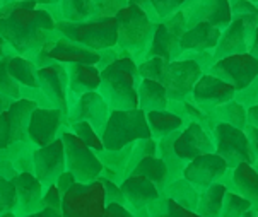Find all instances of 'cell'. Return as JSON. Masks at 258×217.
<instances>
[{"label":"cell","instance_id":"6da1fadb","mask_svg":"<svg viewBox=\"0 0 258 217\" xmlns=\"http://www.w3.org/2000/svg\"><path fill=\"white\" fill-rule=\"evenodd\" d=\"M55 24L43 7H23V0L0 2V36L19 56L33 60L56 36Z\"/></svg>","mask_w":258,"mask_h":217},{"label":"cell","instance_id":"7a4b0ae2","mask_svg":"<svg viewBox=\"0 0 258 217\" xmlns=\"http://www.w3.org/2000/svg\"><path fill=\"white\" fill-rule=\"evenodd\" d=\"M142 77L137 62L130 56H120L101 70L98 93L111 111H128L139 108L137 89Z\"/></svg>","mask_w":258,"mask_h":217},{"label":"cell","instance_id":"3957f363","mask_svg":"<svg viewBox=\"0 0 258 217\" xmlns=\"http://www.w3.org/2000/svg\"><path fill=\"white\" fill-rule=\"evenodd\" d=\"M118 24L116 48L126 51L130 58L141 62L146 56L154 36L156 23H152L139 2H126V6L115 16Z\"/></svg>","mask_w":258,"mask_h":217},{"label":"cell","instance_id":"277c9868","mask_svg":"<svg viewBox=\"0 0 258 217\" xmlns=\"http://www.w3.org/2000/svg\"><path fill=\"white\" fill-rule=\"evenodd\" d=\"M55 31L58 36L96 53L116 48L118 43V24L115 17L93 19L79 24L60 21L55 24Z\"/></svg>","mask_w":258,"mask_h":217},{"label":"cell","instance_id":"5b68a950","mask_svg":"<svg viewBox=\"0 0 258 217\" xmlns=\"http://www.w3.org/2000/svg\"><path fill=\"white\" fill-rule=\"evenodd\" d=\"M147 138H151V130L146 120V113L139 108L128 111H111L101 133L104 151L110 153L121 151L126 146Z\"/></svg>","mask_w":258,"mask_h":217},{"label":"cell","instance_id":"8992f818","mask_svg":"<svg viewBox=\"0 0 258 217\" xmlns=\"http://www.w3.org/2000/svg\"><path fill=\"white\" fill-rule=\"evenodd\" d=\"M106 195L101 180L93 183H76L62 197V217H103Z\"/></svg>","mask_w":258,"mask_h":217},{"label":"cell","instance_id":"52a82bcc","mask_svg":"<svg viewBox=\"0 0 258 217\" xmlns=\"http://www.w3.org/2000/svg\"><path fill=\"white\" fill-rule=\"evenodd\" d=\"M62 142L65 149V166L72 173L77 183H93L103 176V164L98 154L91 151L81 138H77L71 130L62 133Z\"/></svg>","mask_w":258,"mask_h":217},{"label":"cell","instance_id":"ba28073f","mask_svg":"<svg viewBox=\"0 0 258 217\" xmlns=\"http://www.w3.org/2000/svg\"><path fill=\"white\" fill-rule=\"evenodd\" d=\"M33 62L38 68L53 63L63 65V67H69V65H94L98 67L101 62V53L86 50L56 34L53 40H50L43 46L41 51L33 58Z\"/></svg>","mask_w":258,"mask_h":217},{"label":"cell","instance_id":"9c48e42d","mask_svg":"<svg viewBox=\"0 0 258 217\" xmlns=\"http://www.w3.org/2000/svg\"><path fill=\"white\" fill-rule=\"evenodd\" d=\"M204 76L200 65L191 58H178L168 62L161 76V84L166 89L169 101H186L191 96L195 84Z\"/></svg>","mask_w":258,"mask_h":217},{"label":"cell","instance_id":"30bf717a","mask_svg":"<svg viewBox=\"0 0 258 217\" xmlns=\"http://www.w3.org/2000/svg\"><path fill=\"white\" fill-rule=\"evenodd\" d=\"M212 138L214 146H216L214 153L224 159L229 169L236 168L241 163H248L251 166H255V158H253L250 140H248V135L244 130H239L219 121L212 130Z\"/></svg>","mask_w":258,"mask_h":217},{"label":"cell","instance_id":"8fae6325","mask_svg":"<svg viewBox=\"0 0 258 217\" xmlns=\"http://www.w3.org/2000/svg\"><path fill=\"white\" fill-rule=\"evenodd\" d=\"M185 17H183L181 11L173 14L168 19L161 21L156 24L154 36L149 45V50L144 58H151V56H157L163 58L166 62H173L181 56L180 40L185 33ZM142 58V60H144Z\"/></svg>","mask_w":258,"mask_h":217},{"label":"cell","instance_id":"7c38bea8","mask_svg":"<svg viewBox=\"0 0 258 217\" xmlns=\"http://www.w3.org/2000/svg\"><path fill=\"white\" fill-rule=\"evenodd\" d=\"M110 106L101 98V94L87 93L82 96H72L69 94V105H67V115L65 118L69 121V127L77 121H86L93 127L96 132L101 135L104 127L110 118Z\"/></svg>","mask_w":258,"mask_h":217},{"label":"cell","instance_id":"4fadbf2b","mask_svg":"<svg viewBox=\"0 0 258 217\" xmlns=\"http://www.w3.org/2000/svg\"><path fill=\"white\" fill-rule=\"evenodd\" d=\"M209 74L231 84L239 93L258 81V62L250 53L231 55L226 58L216 60L212 67L209 68Z\"/></svg>","mask_w":258,"mask_h":217},{"label":"cell","instance_id":"5bb4252c","mask_svg":"<svg viewBox=\"0 0 258 217\" xmlns=\"http://www.w3.org/2000/svg\"><path fill=\"white\" fill-rule=\"evenodd\" d=\"M36 103L17 99L0 115V149H9L16 142H29L28 125Z\"/></svg>","mask_w":258,"mask_h":217},{"label":"cell","instance_id":"9a60e30c","mask_svg":"<svg viewBox=\"0 0 258 217\" xmlns=\"http://www.w3.org/2000/svg\"><path fill=\"white\" fill-rule=\"evenodd\" d=\"M69 130V121L65 115L56 108H36L33 111L28 125V138L36 147H45Z\"/></svg>","mask_w":258,"mask_h":217},{"label":"cell","instance_id":"2e32d148","mask_svg":"<svg viewBox=\"0 0 258 217\" xmlns=\"http://www.w3.org/2000/svg\"><path fill=\"white\" fill-rule=\"evenodd\" d=\"M216 151L212 133L197 121H190L173 138V153L180 161L190 163L195 158L212 154Z\"/></svg>","mask_w":258,"mask_h":217},{"label":"cell","instance_id":"e0dca14e","mask_svg":"<svg viewBox=\"0 0 258 217\" xmlns=\"http://www.w3.org/2000/svg\"><path fill=\"white\" fill-rule=\"evenodd\" d=\"M236 93H238V91H236L231 84L221 81L219 77L212 76V74L205 72L199 79V82L195 84L190 99L204 113L212 115L219 106L233 101L236 98Z\"/></svg>","mask_w":258,"mask_h":217},{"label":"cell","instance_id":"ac0fdd59","mask_svg":"<svg viewBox=\"0 0 258 217\" xmlns=\"http://www.w3.org/2000/svg\"><path fill=\"white\" fill-rule=\"evenodd\" d=\"M229 173V166L216 153L195 158L186 163L183 169V180H186L197 192H204L214 183H219Z\"/></svg>","mask_w":258,"mask_h":217},{"label":"cell","instance_id":"d6986e66","mask_svg":"<svg viewBox=\"0 0 258 217\" xmlns=\"http://www.w3.org/2000/svg\"><path fill=\"white\" fill-rule=\"evenodd\" d=\"M256 28H258V23H255V21L233 17L231 24L221 33V40L212 53L214 60H221L231 55L248 53Z\"/></svg>","mask_w":258,"mask_h":217},{"label":"cell","instance_id":"ffe728a7","mask_svg":"<svg viewBox=\"0 0 258 217\" xmlns=\"http://www.w3.org/2000/svg\"><path fill=\"white\" fill-rule=\"evenodd\" d=\"M67 171L65 166V149L62 138L45 147H38L33 156V175L43 185V188L55 185L60 175Z\"/></svg>","mask_w":258,"mask_h":217},{"label":"cell","instance_id":"44dd1931","mask_svg":"<svg viewBox=\"0 0 258 217\" xmlns=\"http://www.w3.org/2000/svg\"><path fill=\"white\" fill-rule=\"evenodd\" d=\"M181 14L185 17L186 29L199 23H207L221 31H224L233 21L231 14V2L227 0H209V2H185L181 9Z\"/></svg>","mask_w":258,"mask_h":217},{"label":"cell","instance_id":"7402d4cb","mask_svg":"<svg viewBox=\"0 0 258 217\" xmlns=\"http://www.w3.org/2000/svg\"><path fill=\"white\" fill-rule=\"evenodd\" d=\"M38 86L51 105L67 115L69 105V72L67 67L58 63L38 68Z\"/></svg>","mask_w":258,"mask_h":217},{"label":"cell","instance_id":"603a6c76","mask_svg":"<svg viewBox=\"0 0 258 217\" xmlns=\"http://www.w3.org/2000/svg\"><path fill=\"white\" fill-rule=\"evenodd\" d=\"M11 181L16 188L17 198L14 210L16 217H24L45 209V205H43L45 188H43V185L36 180V176L33 173H17Z\"/></svg>","mask_w":258,"mask_h":217},{"label":"cell","instance_id":"cb8c5ba5","mask_svg":"<svg viewBox=\"0 0 258 217\" xmlns=\"http://www.w3.org/2000/svg\"><path fill=\"white\" fill-rule=\"evenodd\" d=\"M120 190L125 198V207L137 214L139 210L147 209L152 202L161 197V192L152 181L139 175H130L120 183Z\"/></svg>","mask_w":258,"mask_h":217},{"label":"cell","instance_id":"d4e9b609","mask_svg":"<svg viewBox=\"0 0 258 217\" xmlns=\"http://www.w3.org/2000/svg\"><path fill=\"white\" fill-rule=\"evenodd\" d=\"M227 186V192H233L239 197L246 198L253 207H258V169L248 163H241L222 180Z\"/></svg>","mask_w":258,"mask_h":217},{"label":"cell","instance_id":"484cf974","mask_svg":"<svg viewBox=\"0 0 258 217\" xmlns=\"http://www.w3.org/2000/svg\"><path fill=\"white\" fill-rule=\"evenodd\" d=\"M221 29L216 28L212 24L207 23H199L191 28L185 29L181 40H180V48L181 53L191 51V53H214L217 43L221 40Z\"/></svg>","mask_w":258,"mask_h":217},{"label":"cell","instance_id":"4316f807","mask_svg":"<svg viewBox=\"0 0 258 217\" xmlns=\"http://www.w3.org/2000/svg\"><path fill=\"white\" fill-rule=\"evenodd\" d=\"M69 94L82 96L96 93L101 84V70L94 65H69Z\"/></svg>","mask_w":258,"mask_h":217},{"label":"cell","instance_id":"83f0119b","mask_svg":"<svg viewBox=\"0 0 258 217\" xmlns=\"http://www.w3.org/2000/svg\"><path fill=\"white\" fill-rule=\"evenodd\" d=\"M146 120H147L149 130H151V138H154L156 142L181 132L188 125L186 120H183L181 116L174 115V113L168 110L146 113Z\"/></svg>","mask_w":258,"mask_h":217},{"label":"cell","instance_id":"f1b7e54d","mask_svg":"<svg viewBox=\"0 0 258 217\" xmlns=\"http://www.w3.org/2000/svg\"><path fill=\"white\" fill-rule=\"evenodd\" d=\"M139 110L144 113L151 111H166L169 106V99L166 96V89L161 82L142 79L137 89Z\"/></svg>","mask_w":258,"mask_h":217},{"label":"cell","instance_id":"f546056e","mask_svg":"<svg viewBox=\"0 0 258 217\" xmlns=\"http://www.w3.org/2000/svg\"><path fill=\"white\" fill-rule=\"evenodd\" d=\"M60 21L63 23H87L98 19V0H63L58 2Z\"/></svg>","mask_w":258,"mask_h":217},{"label":"cell","instance_id":"4dcf8cb0","mask_svg":"<svg viewBox=\"0 0 258 217\" xmlns=\"http://www.w3.org/2000/svg\"><path fill=\"white\" fill-rule=\"evenodd\" d=\"M132 175H139L147 178L149 181L156 185V188L159 192H163L166 188V185L169 183V171L166 163L157 156H147V158H142L141 161L137 163V166L134 168Z\"/></svg>","mask_w":258,"mask_h":217},{"label":"cell","instance_id":"1f68e13d","mask_svg":"<svg viewBox=\"0 0 258 217\" xmlns=\"http://www.w3.org/2000/svg\"><path fill=\"white\" fill-rule=\"evenodd\" d=\"M226 193H227V186L222 181L211 185L207 190L200 192L199 205H197L195 212L200 217H221Z\"/></svg>","mask_w":258,"mask_h":217},{"label":"cell","instance_id":"d6a6232c","mask_svg":"<svg viewBox=\"0 0 258 217\" xmlns=\"http://www.w3.org/2000/svg\"><path fill=\"white\" fill-rule=\"evenodd\" d=\"M7 72L21 88H33L36 89L38 86V67L34 65L33 60L24 58V56H12L7 60Z\"/></svg>","mask_w":258,"mask_h":217},{"label":"cell","instance_id":"836d02e7","mask_svg":"<svg viewBox=\"0 0 258 217\" xmlns=\"http://www.w3.org/2000/svg\"><path fill=\"white\" fill-rule=\"evenodd\" d=\"M161 195H164V197L171 198L176 203H180L181 207H185L188 210H197V205H199V197H200V192H197V190L188 183L186 180H174L171 183L166 185V188L161 192Z\"/></svg>","mask_w":258,"mask_h":217},{"label":"cell","instance_id":"e575fe53","mask_svg":"<svg viewBox=\"0 0 258 217\" xmlns=\"http://www.w3.org/2000/svg\"><path fill=\"white\" fill-rule=\"evenodd\" d=\"M214 118H216L217 123H227L231 127H236L239 130H246L248 127V113H246V108L243 105H239L236 99L233 101L226 103L217 108L216 111L212 113Z\"/></svg>","mask_w":258,"mask_h":217},{"label":"cell","instance_id":"d590c367","mask_svg":"<svg viewBox=\"0 0 258 217\" xmlns=\"http://www.w3.org/2000/svg\"><path fill=\"white\" fill-rule=\"evenodd\" d=\"M139 6L146 11L149 19L157 24L180 12L185 2H181V0H166V2L164 0H152V2H139Z\"/></svg>","mask_w":258,"mask_h":217},{"label":"cell","instance_id":"8d00e7d4","mask_svg":"<svg viewBox=\"0 0 258 217\" xmlns=\"http://www.w3.org/2000/svg\"><path fill=\"white\" fill-rule=\"evenodd\" d=\"M147 212L149 217H200L197 212L185 209L180 203L164 197V195H161L156 202H152L147 207Z\"/></svg>","mask_w":258,"mask_h":217},{"label":"cell","instance_id":"74e56055","mask_svg":"<svg viewBox=\"0 0 258 217\" xmlns=\"http://www.w3.org/2000/svg\"><path fill=\"white\" fill-rule=\"evenodd\" d=\"M34 147L31 142H16L7 149L16 173H33V156Z\"/></svg>","mask_w":258,"mask_h":217},{"label":"cell","instance_id":"f35d334b","mask_svg":"<svg viewBox=\"0 0 258 217\" xmlns=\"http://www.w3.org/2000/svg\"><path fill=\"white\" fill-rule=\"evenodd\" d=\"M69 130H71L77 138H81V140L84 142L91 151H94L96 154H101L104 151L101 135H99L89 123H86V121H77V123H72L71 127H69Z\"/></svg>","mask_w":258,"mask_h":217},{"label":"cell","instance_id":"ab89813d","mask_svg":"<svg viewBox=\"0 0 258 217\" xmlns=\"http://www.w3.org/2000/svg\"><path fill=\"white\" fill-rule=\"evenodd\" d=\"M253 205L246 198L239 197L233 192H227L224 198V205H222L221 217H243L246 212H250Z\"/></svg>","mask_w":258,"mask_h":217},{"label":"cell","instance_id":"60d3db41","mask_svg":"<svg viewBox=\"0 0 258 217\" xmlns=\"http://www.w3.org/2000/svg\"><path fill=\"white\" fill-rule=\"evenodd\" d=\"M166 60L157 58V56H151V58H144L137 63L139 67V74H141L142 79L147 81H156L161 82V76H163V70L166 67Z\"/></svg>","mask_w":258,"mask_h":217},{"label":"cell","instance_id":"b9f144b4","mask_svg":"<svg viewBox=\"0 0 258 217\" xmlns=\"http://www.w3.org/2000/svg\"><path fill=\"white\" fill-rule=\"evenodd\" d=\"M16 188L11 180L0 176V215L16 210Z\"/></svg>","mask_w":258,"mask_h":217},{"label":"cell","instance_id":"7bdbcfd3","mask_svg":"<svg viewBox=\"0 0 258 217\" xmlns=\"http://www.w3.org/2000/svg\"><path fill=\"white\" fill-rule=\"evenodd\" d=\"M0 94L11 98L12 101L21 99V86L7 72V60L0 62Z\"/></svg>","mask_w":258,"mask_h":217},{"label":"cell","instance_id":"ee69618b","mask_svg":"<svg viewBox=\"0 0 258 217\" xmlns=\"http://www.w3.org/2000/svg\"><path fill=\"white\" fill-rule=\"evenodd\" d=\"M231 14L239 19H250L258 23V6L256 2H246V0H238L231 2Z\"/></svg>","mask_w":258,"mask_h":217},{"label":"cell","instance_id":"f6af8a7d","mask_svg":"<svg viewBox=\"0 0 258 217\" xmlns=\"http://www.w3.org/2000/svg\"><path fill=\"white\" fill-rule=\"evenodd\" d=\"M126 6L123 0H98V19H110Z\"/></svg>","mask_w":258,"mask_h":217},{"label":"cell","instance_id":"bcb514c9","mask_svg":"<svg viewBox=\"0 0 258 217\" xmlns=\"http://www.w3.org/2000/svg\"><path fill=\"white\" fill-rule=\"evenodd\" d=\"M21 99H28V101L36 103L38 108H55L39 88H21Z\"/></svg>","mask_w":258,"mask_h":217},{"label":"cell","instance_id":"7dc6e473","mask_svg":"<svg viewBox=\"0 0 258 217\" xmlns=\"http://www.w3.org/2000/svg\"><path fill=\"white\" fill-rule=\"evenodd\" d=\"M101 183L104 186V195H106V205L108 203H120V205H125V198L123 193L120 190V185L113 183V181L106 180V178H99Z\"/></svg>","mask_w":258,"mask_h":217},{"label":"cell","instance_id":"c3c4849f","mask_svg":"<svg viewBox=\"0 0 258 217\" xmlns=\"http://www.w3.org/2000/svg\"><path fill=\"white\" fill-rule=\"evenodd\" d=\"M62 197L63 195L58 192L56 185L48 186V188H45V193H43V205L46 209L60 210V207H62Z\"/></svg>","mask_w":258,"mask_h":217},{"label":"cell","instance_id":"681fc988","mask_svg":"<svg viewBox=\"0 0 258 217\" xmlns=\"http://www.w3.org/2000/svg\"><path fill=\"white\" fill-rule=\"evenodd\" d=\"M17 175L14 166H12V161L9 158L7 149H0V176L6 178V180H12Z\"/></svg>","mask_w":258,"mask_h":217},{"label":"cell","instance_id":"f907efd6","mask_svg":"<svg viewBox=\"0 0 258 217\" xmlns=\"http://www.w3.org/2000/svg\"><path fill=\"white\" fill-rule=\"evenodd\" d=\"M103 217H137V215H135L132 210L126 209L125 205H120V203H108Z\"/></svg>","mask_w":258,"mask_h":217},{"label":"cell","instance_id":"816d5d0a","mask_svg":"<svg viewBox=\"0 0 258 217\" xmlns=\"http://www.w3.org/2000/svg\"><path fill=\"white\" fill-rule=\"evenodd\" d=\"M76 183H77V180L74 178L72 173L65 171L63 175H60V178L56 180V183H55V185H56V188H58V192L63 195L65 192H69V190H71Z\"/></svg>","mask_w":258,"mask_h":217},{"label":"cell","instance_id":"f5cc1de1","mask_svg":"<svg viewBox=\"0 0 258 217\" xmlns=\"http://www.w3.org/2000/svg\"><path fill=\"white\" fill-rule=\"evenodd\" d=\"M244 132H246L248 140H250V146H251V153H253V158H255V168L258 169V128L248 125Z\"/></svg>","mask_w":258,"mask_h":217},{"label":"cell","instance_id":"db71d44e","mask_svg":"<svg viewBox=\"0 0 258 217\" xmlns=\"http://www.w3.org/2000/svg\"><path fill=\"white\" fill-rule=\"evenodd\" d=\"M17 53L14 51V48H12L9 43L4 40L2 36H0V62H6V60L12 58V56H16Z\"/></svg>","mask_w":258,"mask_h":217},{"label":"cell","instance_id":"11a10c76","mask_svg":"<svg viewBox=\"0 0 258 217\" xmlns=\"http://www.w3.org/2000/svg\"><path fill=\"white\" fill-rule=\"evenodd\" d=\"M24 217H62V212L60 210H53V209H43L39 212H34V214H29V215H24Z\"/></svg>","mask_w":258,"mask_h":217},{"label":"cell","instance_id":"9f6ffc18","mask_svg":"<svg viewBox=\"0 0 258 217\" xmlns=\"http://www.w3.org/2000/svg\"><path fill=\"white\" fill-rule=\"evenodd\" d=\"M246 113H248V125L258 128V105L248 108Z\"/></svg>","mask_w":258,"mask_h":217},{"label":"cell","instance_id":"6f0895ef","mask_svg":"<svg viewBox=\"0 0 258 217\" xmlns=\"http://www.w3.org/2000/svg\"><path fill=\"white\" fill-rule=\"evenodd\" d=\"M248 53L258 62V28L255 31V36H253V41H251V46H250V51H248Z\"/></svg>","mask_w":258,"mask_h":217},{"label":"cell","instance_id":"680465c9","mask_svg":"<svg viewBox=\"0 0 258 217\" xmlns=\"http://www.w3.org/2000/svg\"><path fill=\"white\" fill-rule=\"evenodd\" d=\"M12 99L11 98H7V96H2V94H0V115H2L4 111H7L9 110V106L12 105Z\"/></svg>","mask_w":258,"mask_h":217},{"label":"cell","instance_id":"91938a15","mask_svg":"<svg viewBox=\"0 0 258 217\" xmlns=\"http://www.w3.org/2000/svg\"><path fill=\"white\" fill-rule=\"evenodd\" d=\"M0 217H16L14 212H9V214H4V215H0Z\"/></svg>","mask_w":258,"mask_h":217},{"label":"cell","instance_id":"94428289","mask_svg":"<svg viewBox=\"0 0 258 217\" xmlns=\"http://www.w3.org/2000/svg\"><path fill=\"white\" fill-rule=\"evenodd\" d=\"M256 217H258V212H256Z\"/></svg>","mask_w":258,"mask_h":217}]
</instances>
